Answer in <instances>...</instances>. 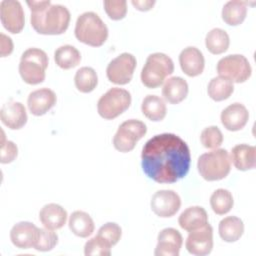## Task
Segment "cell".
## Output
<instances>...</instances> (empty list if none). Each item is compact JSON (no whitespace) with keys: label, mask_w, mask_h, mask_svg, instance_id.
<instances>
[{"label":"cell","mask_w":256,"mask_h":256,"mask_svg":"<svg viewBox=\"0 0 256 256\" xmlns=\"http://www.w3.org/2000/svg\"><path fill=\"white\" fill-rule=\"evenodd\" d=\"M191 162L187 143L172 133L153 136L142 148L143 172L158 183H174L186 176Z\"/></svg>","instance_id":"6da1fadb"},{"label":"cell","mask_w":256,"mask_h":256,"mask_svg":"<svg viewBox=\"0 0 256 256\" xmlns=\"http://www.w3.org/2000/svg\"><path fill=\"white\" fill-rule=\"evenodd\" d=\"M31 10V25L43 35H59L64 33L70 23L69 10L60 4L52 5L47 1H27Z\"/></svg>","instance_id":"7a4b0ae2"},{"label":"cell","mask_w":256,"mask_h":256,"mask_svg":"<svg viewBox=\"0 0 256 256\" xmlns=\"http://www.w3.org/2000/svg\"><path fill=\"white\" fill-rule=\"evenodd\" d=\"M76 38L89 46L99 47L105 43L108 38V28L95 12H84L76 21Z\"/></svg>","instance_id":"3957f363"},{"label":"cell","mask_w":256,"mask_h":256,"mask_svg":"<svg viewBox=\"0 0 256 256\" xmlns=\"http://www.w3.org/2000/svg\"><path fill=\"white\" fill-rule=\"evenodd\" d=\"M47 67V54L39 48H29L21 56L19 73L24 82L30 85H36L45 80Z\"/></svg>","instance_id":"277c9868"},{"label":"cell","mask_w":256,"mask_h":256,"mask_svg":"<svg viewBox=\"0 0 256 256\" xmlns=\"http://www.w3.org/2000/svg\"><path fill=\"white\" fill-rule=\"evenodd\" d=\"M174 72L172 59L164 53H152L141 71V81L147 88L154 89L163 84L165 78Z\"/></svg>","instance_id":"5b68a950"},{"label":"cell","mask_w":256,"mask_h":256,"mask_svg":"<svg viewBox=\"0 0 256 256\" xmlns=\"http://www.w3.org/2000/svg\"><path fill=\"white\" fill-rule=\"evenodd\" d=\"M197 168L200 175L207 181L225 178L231 169L230 156L225 149H215L202 154L198 158Z\"/></svg>","instance_id":"8992f818"},{"label":"cell","mask_w":256,"mask_h":256,"mask_svg":"<svg viewBox=\"0 0 256 256\" xmlns=\"http://www.w3.org/2000/svg\"><path fill=\"white\" fill-rule=\"evenodd\" d=\"M130 104L131 94L125 89L113 87L100 97L97 103V111L102 118L111 120L126 111Z\"/></svg>","instance_id":"52a82bcc"},{"label":"cell","mask_w":256,"mask_h":256,"mask_svg":"<svg viewBox=\"0 0 256 256\" xmlns=\"http://www.w3.org/2000/svg\"><path fill=\"white\" fill-rule=\"evenodd\" d=\"M219 76L235 83H243L251 76L252 69L248 59L240 54H232L221 58L217 63Z\"/></svg>","instance_id":"ba28073f"},{"label":"cell","mask_w":256,"mask_h":256,"mask_svg":"<svg viewBox=\"0 0 256 256\" xmlns=\"http://www.w3.org/2000/svg\"><path fill=\"white\" fill-rule=\"evenodd\" d=\"M147 127L144 122L136 119L124 121L113 137V145L120 152H129L134 149L136 143L144 137Z\"/></svg>","instance_id":"9c48e42d"},{"label":"cell","mask_w":256,"mask_h":256,"mask_svg":"<svg viewBox=\"0 0 256 256\" xmlns=\"http://www.w3.org/2000/svg\"><path fill=\"white\" fill-rule=\"evenodd\" d=\"M136 58L131 53H122L114 58L107 66L106 75L110 82L117 85L129 83L136 68Z\"/></svg>","instance_id":"30bf717a"},{"label":"cell","mask_w":256,"mask_h":256,"mask_svg":"<svg viewBox=\"0 0 256 256\" xmlns=\"http://www.w3.org/2000/svg\"><path fill=\"white\" fill-rule=\"evenodd\" d=\"M186 249L190 254L204 256L209 254L213 248V229L209 223L192 230L185 243Z\"/></svg>","instance_id":"8fae6325"},{"label":"cell","mask_w":256,"mask_h":256,"mask_svg":"<svg viewBox=\"0 0 256 256\" xmlns=\"http://www.w3.org/2000/svg\"><path fill=\"white\" fill-rule=\"evenodd\" d=\"M0 18L4 28L13 34L20 33L24 28V11L19 1L3 0L0 3Z\"/></svg>","instance_id":"7c38bea8"},{"label":"cell","mask_w":256,"mask_h":256,"mask_svg":"<svg viewBox=\"0 0 256 256\" xmlns=\"http://www.w3.org/2000/svg\"><path fill=\"white\" fill-rule=\"evenodd\" d=\"M181 206L179 195L173 190H159L151 198V209L159 217L168 218L175 215Z\"/></svg>","instance_id":"4fadbf2b"},{"label":"cell","mask_w":256,"mask_h":256,"mask_svg":"<svg viewBox=\"0 0 256 256\" xmlns=\"http://www.w3.org/2000/svg\"><path fill=\"white\" fill-rule=\"evenodd\" d=\"M155 256H178L182 247L183 238L181 233L174 228L161 230L157 238Z\"/></svg>","instance_id":"5bb4252c"},{"label":"cell","mask_w":256,"mask_h":256,"mask_svg":"<svg viewBox=\"0 0 256 256\" xmlns=\"http://www.w3.org/2000/svg\"><path fill=\"white\" fill-rule=\"evenodd\" d=\"M39 228L33 223L22 221L15 224L10 231L12 243L20 249H29L34 247L37 240Z\"/></svg>","instance_id":"9a60e30c"},{"label":"cell","mask_w":256,"mask_h":256,"mask_svg":"<svg viewBox=\"0 0 256 256\" xmlns=\"http://www.w3.org/2000/svg\"><path fill=\"white\" fill-rule=\"evenodd\" d=\"M57 101L56 94L49 88H41L31 92L27 99L29 111L35 116L44 115Z\"/></svg>","instance_id":"2e32d148"},{"label":"cell","mask_w":256,"mask_h":256,"mask_svg":"<svg viewBox=\"0 0 256 256\" xmlns=\"http://www.w3.org/2000/svg\"><path fill=\"white\" fill-rule=\"evenodd\" d=\"M179 63L182 71L190 77L200 75L205 66L202 52L194 46L186 47L181 51L179 55Z\"/></svg>","instance_id":"e0dca14e"},{"label":"cell","mask_w":256,"mask_h":256,"mask_svg":"<svg viewBox=\"0 0 256 256\" xmlns=\"http://www.w3.org/2000/svg\"><path fill=\"white\" fill-rule=\"evenodd\" d=\"M221 123L229 131H239L247 123L249 112L241 103H233L227 106L221 113Z\"/></svg>","instance_id":"ac0fdd59"},{"label":"cell","mask_w":256,"mask_h":256,"mask_svg":"<svg viewBox=\"0 0 256 256\" xmlns=\"http://www.w3.org/2000/svg\"><path fill=\"white\" fill-rule=\"evenodd\" d=\"M2 123L12 130L21 129L27 122V113L20 102L9 101L3 105L0 111Z\"/></svg>","instance_id":"d6986e66"},{"label":"cell","mask_w":256,"mask_h":256,"mask_svg":"<svg viewBox=\"0 0 256 256\" xmlns=\"http://www.w3.org/2000/svg\"><path fill=\"white\" fill-rule=\"evenodd\" d=\"M39 219L45 228L56 230L62 228L67 220V211L56 203H49L42 207Z\"/></svg>","instance_id":"ffe728a7"},{"label":"cell","mask_w":256,"mask_h":256,"mask_svg":"<svg viewBox=\"0 0 256 256\" xmlns=\"http://www.w3.org/2000/svg\"><path fill=\"white\" fill-rule=\"evenodd\" d=\"M230 160L238 170L253 169L256 165V148L248 144H238L232 148Z\"/></svg>","instance_id":"44dd1931"},{"label":"cell","mask_w":256,"mask_h":256,"mask_svg":"<svg viewBox=\"0 0 256 256\" xmlns=\"http://www.w3.org/2000/svg\"><path fill=\"white\" fill-rule=\"evenodd\" d=\"M188 94V84L181 77L174 76L168 78L162 88V96L171 104L182 102Z\"/></svg>","instance_id":"7402d4cb"},{"label":"cell","mask_w":256,"mask_h":256,"mask_svg":"<svg viewBox=\"0 0 256 256\" xmlns=\"http://www.w3.org/2000/svg\"><path fill=\"white\" fill-rule=\"evenodd\" d=\"M178 223L182 229L190 232L208 223V215L203 207L192 206L180 214Z\"/></svg>","instance_id":"603a6c76"},{"label":"cell","mask_w":256,"mask_h":256,"mask_svg":"<svg viewBox=\"0 0 256 256\" xmlns=\"http://www.w3.org/2000/svg\"><path fill=\"white\" fill-rule=\"evenodd\" d=\"M71 232L76 236L81 238H86L90 236L95 229L94 221L91 216L84 211H74L68 222Z\"/></svg>","instance_id":"cb8c5ba5"},{"label":"cell","mask_w":256,"mask_h":256,"mask_svg":"<svg viewBox=\"0 0 256 256\" xmlns=\"http://www.w3.org/2000/svg\"><path fill=\"white\" fill-rule=\"evenodd\" d=\"M219 235L225 242H235L240 239L244 232L243 221L236 216H228L219 223Z\"/></svg>","instance_id":"d4e9b609"},{"label":"cell","mask_w":256,"mask_h":256,"mask_svg":"<svg viewBox=\"0 0 256 256\" xmlns=\"http://www.w3.org/2000/svg\"><path fill=\"white\" fill-rule=\"evenodd\" d=\"M143 115L151 121H161L165 118L167 108L164 100L156 95H147L141 104Z\"/></svg>","instance_id":"484cf974"},{"label":"cell","mask_w":256,"mask_h":256,"mask_svg":"<svg viewBox=\"0 0 256 256\" xmlns=\"http://www.w3.org/2000/svg\"><path fill=\"white\" fill-rule=\"evenodd\" d=\"M247 2L240 0L228 1L222 8L223 21L231 26L241 24L247 14Z\"/></svg>","instance_id":"4316f807"},{"label":"cell","mask_w":256,"mask_h":256,"mask_svg":"<svg viewBox=\"0 0 256 256\" xmlns=\"http://www.w3.org/2000/svg\"><path fill=\"white\" fill-rule=\"evenodd\" d=\"M230 44L229 35L221 28H213L205 37V45L208 51L212 54L224 53Z\"/></svg>","instance_id":"83f0119b"},{"label":"cell","mask_w":256,"mask_h":256,"mask_svg":"<svg viewBox=\"0 0 256 256\" xmlns=\"http://www.w3.org/2000/svg\"><path fill=\"white\" fill-rule=\"evenodd\" d=\"M54 60L60 68L71 69L80 63L81 54L74 46L63 45L54 52Z\"/></svg>","instance_id":"f1b7e54d"},{"label":"cell","mask_w":256,"mask_h":256,"mask_svg":"<svg viewBox=\"0 0 256 256\" xmlns=\"http://www.w3.org/2000/svg\"><path fill=\"white\" fill-rule=\"evenodd\" d=\"M234 91L233 82L221 76L214 77L210 80L207 88L208 95L214 101H223L231 96Z\"/></svg>","instance_id":"f546056e"},{"label":"cell","mask_w":256,"mask_h":256,"mask_svg":"<svg viewBox=\"0 0 256 256\" xmlns=\"http://www.w3.org/2000/svg\"><path fill=\"white\" fill-rule=\"evenodd\" d=\"M74 83L80 92L89 93L93 91L98 84L97 73L91 67H81L75 74Z\"/></svg>","instance_id":"4dcf8cb0"},{"label":"cell","mask_w":256,"mask_h":256,"mask_svg":"<svg viewBox=\"0 0 256 256\" xmlns=\"http://www.w3.org/2000/svg\"><path fill=\"white\" fill-rule=\"evenodd\" d=\"M234 204L233 196L227 189H217L210 197V205L212 210L218 215H224L228 213Z\"/></svg>","instance_id":"1f68e13d"},{"label":"cell","mask_w":256,"mask_h":256,"mask_svg":"<svg viewBox=\"0 0 256 256\" xmlns=\"http://www.w3.org/2000/svg\"><path fill=\"white\" fill-rule=\"evenodd\" d=\"M58 243V235L48 228H39L34 248L37 251H50Z\"/></svg>","instance_id":"d6a6232c"},{"label":"cell","mask_w":256,"mask_h":256,"mask_svg":"<svg viewBox=\"0 0 256 256\" xmlns=\"http://www.w3.org/2000/svg\"><path fill=\"white\" fill-rule=\"evenodd\" d=\"M200 140L205 148L216 149L223 142V134L217 126H209L202 130Z\"/></svg>","instance_id":"836d02e7"},{"label":"cell","mask_w":256,"mask_h":256,"mask_svg":"<svg viewBox=\"0 0 256 256\" xmlns=\"http://www.w3.org/2000/svg\"><path fill=\"white\" fill-rule=\"evenodd\" d=\"M84 254L86 256H109L111 254V246L96 235L86 242L84 246Z\"/></svg>","instance_id":"e575fe53"},{"label":"cell","mask_w":256,"mask_h":256,"mask_svg":"<svg viewBox=\"0 0 256 256\" xmlns=\"http://www.w3.org/2000/svg\"><path fill=\"white\" fill-rule=\"evenodd\" d=\"M122 235L121 227L114 222H108L101 226L98 230L97 236L102 238L105 242H107L111 247L116 245Z\"/></svg>","instance_id":"d590c367"},{"label":"cell","mask_w":256,"mask_h":256,"mask_svg":"<svg viewBox=\"0 0 256 256\" xmlns=\"http://www.w3.org/2000/svg\"><path fill=\"white\" fill-rule=\"evenodd\" d=\"M104 9L112 20H121L127 13V2L125 0H106Z\"/></svg>","instance_id":"8d00e7d4"},{"label":"cell","mask_w":256,"mask_h":256,"mask_svg":"<svg viewBox=\"0 0 256 256\" xmlns=\"http://www.w3.org/2000/svg\"><path fill=\"white\" fill-rule=\"evenodd\" d=\"M18 154V148L16 144L12 141H4V136L1 142V156H0V162L2 164L11 163Z\"/></svg>","instance_id":"74e56055"},{"label":"cell","mask_w":256,"mask_h":256,"mask_svg":"<svg viewBox=\"0 0 256 256\" xmlns=\"http://www.w3.org/2000/svg\"><path fill=\"white\" fill-rule=\"evenodd\" d=\"M1 56L6 57L13 51V42L10 37L1 33Z\"/></svg>","instance_id":"f35d334b"},{"label":"cell","mask_w":256,"mask_h":256,"mask_svg":"<svg viewBox=\"0 0 256 256\" xmlns=\"http://www.w3.org/2000/svg\"><path fill=\"white\" fill-rule=\"evenodd\" d=\"M132 5L140 10V11H148L150 9H152V7L154 6L155 4V1L154 0H132L131 1Z\"/></svg>","instance_id":"ab89813d"}]
</instances>
